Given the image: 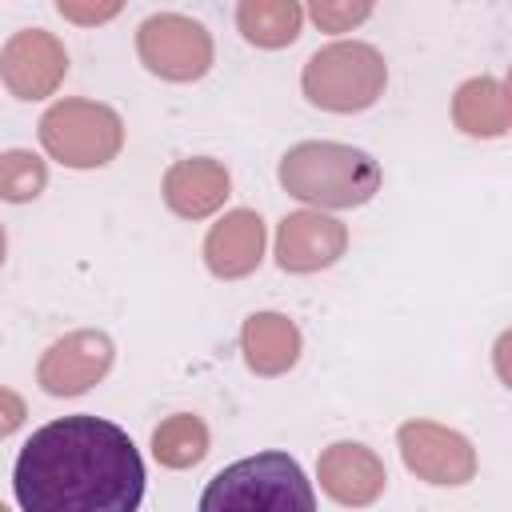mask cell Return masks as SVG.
I'll use <instances>...</instances> for the list:
<instances>
[{
  "label": "cell",
  "instance_id": "9c48e42d",
  "mask_svg": "<svg viewBox=\"0 0 512 512\" xmlns=\"http://www.w3.org/2000/svg\"><path fill=\"white\" fill-rule=\"evenodd\" d=\"M112 360H116V348H112L108 332L80 328V332L60 336L56 344H48V352L40 356V368H36V384L48 396H80L108 376Z\"/></svg>",
  "mask_w": 512,
  "mask_h": 512
},
{
  "label": "cell",
  "instance_id": "7a4b0ae2",
  "mask_svg": "<svg viewBox=\"0 0 512 512\" xmlns=\"http://www.w3.org/2000/svg\"><path fill=\"white\" fill-rule=\"evenodd\" d=\"M280 184L288 196L320 208H360L380 192V164L336 140L292 144L280 160Z\"/></svg>",
  "mask_w": 512,
  "mask_h": 512
},
{
  "label": "cell",
  "instance_id": "7c38bea8",
  "mask_svg": "<svg viewBox=\"0 0 512 512\" xmlns=\"http://www.w3.org/2000/svg\"><path fill=\"white\" fill-rule=\"evenodd\" d=\"M264 260V220L252 208L224 212L204 236V264L220 280L252 276Z\"/></svg>",
  "mask_w": 512,
  "mask_h": 512
},
{
  "label": "cell",
  "instance_id": "3957f363",
  "mask_svg": "<svg viewBox=\"0 0 512 512\" xmlns=\"http://www.w3.org/2000/svg\"><path fill=\"white\" fill-rule=\"evenodd\" d=\"M200 512H316V492L296 456L256 452L208 480Z\"/></svg>",
  "mask_w": 512,
  "mask_h": 512
},
{
  "label": "cell",
  "instance_id": "ffe728a7",
  "mask_svg": "<svg viewBox=\"0 0 512 512\" xmlns=\"http://www.w3.org/2000/svg\"><path fill=\"white\" fill-rule=\"evenodd\" d=\"M24 420H28V404H24V396L0 384V440H4V436H12Z\"/></svg>",
  "mask_w": 512,
  "mask_h": 512
},
{
  "label": "cell",
  "instance_id": "6da1fadb",
  "mask_svg": "<svg viewBox=\"0 0 512 512\" xmlns=\"http://www.w3.org/2000/svg\"><path fill=\"white\" fill-rule=\"evenodd\" d=\"M24 512H136L144 460L132 436L100 416H64L32 432L12 468Z\"/></svg>",
  "mask_w": 512,
  "mask_h": 512
},
{
  "label": "cell",
  "instance_id": "ba28073f",
  "mask_svg": "<svg viewBox=\"0 0 512 512\" xmlns=\"http://www.w3.org/2000/svg\"><path fill=\"white\" fill-rule=\"evenodd\" d=\"M68 76V52L56 32L24 28L0 48V80L16 100H44Z\"/></svg>",
  "mask_w": 512,
  "mask_h": 512
},
{
  "label": "cell",
  "instance_id": "30bf717a",
  "mask_svg": "<svg viewBox=\"0 0 512 512\" xmlns=\"http://www.w3.org/2000/svg\"><path fill=\"white\" fill-rule=\"evenodd\" d=\"M344 248H348V228L316 208L288 212L276 228V264L296 276L332 268L344 256Z\"/></svg>",
  "mask_w": 512,
  "mask_h": 512
},
{
  "label": "cell",
  "instance_id": "277c9868",
  "mask_svg": "<svg viewBox=\"0 0 512 512\" xmlns=\"http://www.w3.org/2000/svg\"><path fill=\"white\" fill-rule=\"evenodd\" d=\"M388 64L384 56L364 40H332L316 48L300 72V88L308 104L324 112H364L384 96Z\"/></svg>",
  "mask_w": 512,
  "mask_h": 512
},
{
  "label": "cell",
  "instance_id": "7402d4cb",
  "mask_svg": "<svg viewBox=\"0 0 512 512\" xmlns=\"http://www.w3.org/2000/svg\"><path fill=\"white\" fill-rule=\"evenodd\" d=\"M4 252H8V236H4V224H0V264H4Z\"/></svg>",
  "mask_w": 512,
  "mask_h": 512
},
{
  "label": "cell",
  "instance_id": "603a6c76",
  "mask_svg": "<svg viewBox=\"0 0 512 512\" xmlns=\"http://www.w3.org/2000/svg\"><path fill=\"white\" fill-rule=\"evenodd\" d=\"M0 512H8V508H4V504H0Z\"/></svg>",
  "mask_w": 512,
  "mask_h": 512
},
{
  "label": "cell",
  "instance_id": "8fae6325",
  "mask_svg": "<svg viewBox=\"0 0 512 512\" xmlns=\"http://www.w3.org/2000/svg\"><path fill=\"white\" fill-rule=\"evenodd\" d=\"M316 476H320V488L336 504H344V508H368V504H376L380 492H384V484H388L384 460L368 444H356V440L328 444L320 452Z\"/></svg>",
  "mask_w": 512,
  "mask_h": 512
},
{
  "label": "cell",
  "instance_id": "9a60e30c",
  "mask_svg": "<svg viewBox=\"0 0 512 512\" xmlns=\"http://www.w3.org/2000/svg\"><path fill=\"white\" fill-rule=\"evenodd\" d=\"M452 124L464 136L496 140L512 128V96L496 76H472L452 96Z\"/></svg>",
  "mask_w": 512,
  "mask_h": 512
},
{
  "label": "cell",
  "instance_id": "52a82bcc",
  "mask_svg": "<svg viewBox=\"0 0 512 512\" xmlns=\"http://www.w3.org/2000/svg\"><path fill=\"white\" fill-rule=\"evenodd\" d=\"M404 468L440 488H460L476 476V448L456 428H444L436 420H404L396 432Z\"/></svg>",
  "mask_w": 512,
  "mask_h": 512
},
{
  "label": "cell",
  "instance_id": "2e32d148",
  "mask_svg": "<svg viewBox=\"0 0 512 512\" xmlns=\"http://www.w3.org/2000/svg\"><path fill=\"white\" fill-rule=\"evenodd\" d=\"M304 8L296 0H240L236 28L256 48H288L300 36Z\"/></svg>",
  "mask_w": 512,
  "mask_h": 512
},
{
  "label": "cell",
  "instance_id": "8992f818",
  "mask_svg": "<svg viewBox=\"0 0 512 512\" xmlns=\"http://www.w3.org/2000/svg\"><path fill=\"white\" fill-rule=\"evenodd\" d=\"M136 56L140 64L172 84H192L212 68V32L180 12H156L136 28Z\"/></svg>",
  "mask_w": 512,
  "mask_h": 512
},
{
  "label": "cell",
  "instance_id": "4fadbf2b",
  "mask_svg": "<svg viewBox=\"0 0 512 512\" xmlns=\"http://www.w3.org/2000/svg\"><path fill=\"white\" fill-rule=\"evenodd\" d=\"M164 204L184 216V220H204L212 216L216 208H224L228 192H232V176L220 160L212 156H188V160H176L168 172H164Z\"/></svg>",
  "mask_w": 512,
  "mask_h": 512
},
{
  "label": "cell",
  "instance_id": "d6986e66",
  "mask_svg": "<svg viewBox=\"0 0 512 512\" xmlns=\"http://www.w3.org/2000/svg\"><path fill=\"white\" fill-rule=\"evenodd\" d=\"M308 16L324 28V32H352L356 24H364L372 16V4L368 0H312L308 4Z\"/></svg>",
  "mask_w": 512,
  "mask_h": 512
},
{
  "label": "cell",
  "instance_id": "5b68a950",
  "mask_svg": "<svg viewBox=\"0 0 512 512\" xmlns=\"http://www.w3.org/2000/svg\"><path fill=\"white\" fill-rule=\"evenodd\" d=\"M40 144L64 168H104L124 148V120L100 100H60L40 116Z\"/></svg>",
  "mask_w": 512,
  "mask_h": 512
},
{
  "label": "cell",
  "instance_id": "ac0fdd59",
  "mask_svg": "<svg viewBox=\"0 0 512 512\" xmlns=\"http://www.w3.org/2000/svg\"><path fill=\"white\" fill-rule=\"evenodd\" d=\"M44 184H48V164L36 152H28V148L0 152V200L28 204L44 192Z\"/></svg>",
  "mask_w": 512,
  "mask_h": 512
},
{
  "label": "cell",
  "instance_id": "e0dca14e",
  "mask_svg": "<svg viewBox=\"0 0 512 512\" xmlns=\"http://www.w3.org/2000/svg\"><path fill=\"white\" fill-rule=\"evenodd\" d=\"M152 456L164 468H196L208 456V424L192 412H176L160 420L152 432Z\"/></svg>",
  "mask_w": 512,
  "mask_h": 512
},
{
  "label": "cell",
  "instance_id": "44dd1931",
  "mask_svg": "<svg viewBox=\"0 0 512 512\" xmlns=\"http://www.w3.org/2000/svg\"><path fill=\"white\" fill-rule=\"evenodd\" d=\"M56 12L64 20H76V24H100V20H112L120 12V4H72V0H60Z\"/></svg>",
  "mask_w": 512,
  "mask_h": 512
},
{
  "label": "cell",
  "instance_id": "5bb4252c",
  "mask_svg": "<svg viewBox=\"0 0 512 512\" xmlns=\"http://www.w3.org/2000/svg\"><path fill=\"white\" fill-rule=\"evenodd\" d=\"M300 348V328L284 312H252L240 328V352L256 376H284L288 368H296Z\"/></svg>",
  "mask_w": 512,
  "mask_h": 512
}]
</instances>
